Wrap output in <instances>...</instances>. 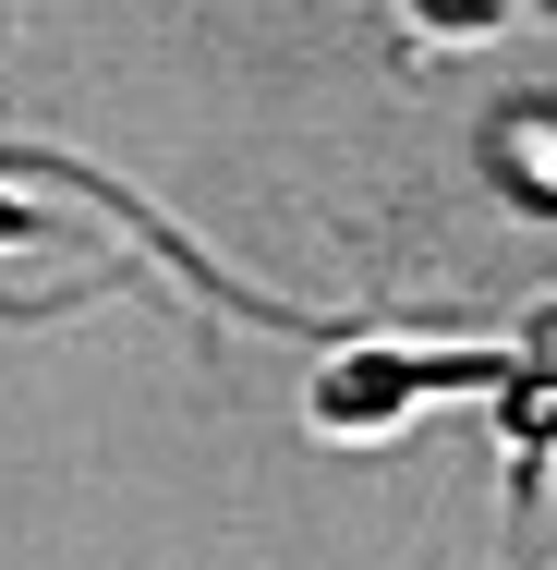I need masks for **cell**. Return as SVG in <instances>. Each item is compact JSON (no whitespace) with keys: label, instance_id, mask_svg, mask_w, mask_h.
I'll return each mask as SVG.
<instances>
[{"label":"cell","instance_id":"cell-1","mask_svg":"<svg viewBox=\"0 0 557 570\" xmlns=\"http://www.w3.org/2000/svg\"><path fill=\"white\" fill-rule=\"evenodd\" d=\"M521 364H497V352H400V341H351L328 352V376H316V438H376V425H400L412 401H448V389H509Z\"/></svg>","mask_w":557,"mask_h":570},{"label":"cell","instance_id":"cell-2","mask_svg":"<svg viewBox=\"0 0 557 570\" xmlns=\"http://www.w3.org/2000/svg\"><path fill=\"white\" fill-rule=\"evenodd\" d=\"M485 170H497L521 207H557V98H509L497 134H485Z\"/></svg>","mask_w":557,"mask_h":570},{"label":"cell","instance_id":"cell-3","mask_svg":"<svg viewBox=\"0 0 557 570\" xmlns=\"http://www.w3.org/2000/svg\"><path fill=\"white\" fill-rule=\"evenodd\" d=\"M425 37H497V24H521V12H557V0H400Z\"/></svg>","mask_w":557,"mask_h":570},{"label":"cell","instance_id":"cell-4","mask_svg":"<svg viewBox=\"0 0 557 570\" xmlns=\"http://www.w3.org/2000/svg\"><path fill=\"white\" fill-rule=\"evenodd\" d=\"M37 230H49V219H37L24 195H0V243H37Z\"/></svg>","mask_w":557,"mask_h":570},{"label":"cell","instance_id":"cell-5","mask_svg":"<svg viewBox=\"0 0 557 570\" xmlns=\"http://www.w3.org/2000/svg\"><path fill=\"white\" fill-rule=\"evenodd\" d=\"M521 352H534V364H557V304L534 316V328H521Z\"/></svg>","mask_w":557,"mask_h":570}]
</instances>
